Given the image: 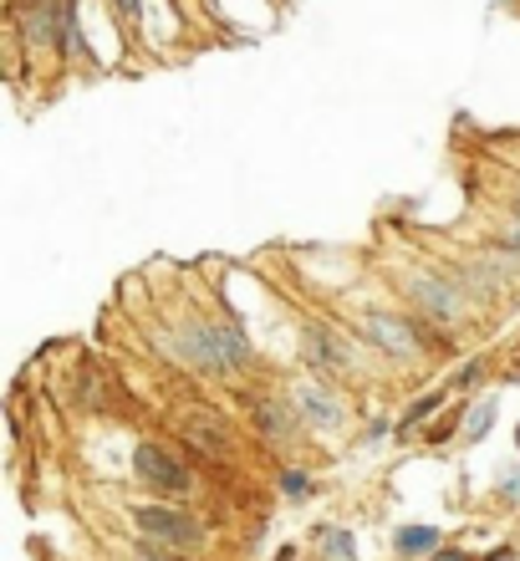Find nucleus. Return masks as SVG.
<instances>
[{"label": "nucleus", "instance_id": "f257e3e1", "mask_svg": "<svg viewBox=\"0 0 520 561\" xmlns=\"http://www.w3.org/2000/svg\"><path fill=\"white\" fill-rule=\"evenodd\" d=\"M138 526H143V536H153V541H164L174 551H189L205 541V526L194 516H184V511H169V505H143Z\"/></svg>", "mask_w": 520, "mask_h": 561}, {"label": "nucleus", "instance_id": "f03ea898", "mask_svg": "<svg viewBox=\"0 0 520 561\" xmlns=\"http://www.w3.org/2000/svg\"><path fill=\"white\" fill-rule=\"evenodd\" d=\"M134 465H138V474H143L153 490H169V495H184V490H189V470L169 455L164 444H138Z\"/></svg>", "mask_w": 520, "mask_h": 561}, {"label": "nucleus", "instance_id": "2eb2a0df", "mask_svg": "<svg viewBox=\"0 0 520 561\" xmlns=\"http://www.w3.org/2000/svg\"><path fill=\"white\" fill-rule=\"evenodd\" d=\"M510 245H520V225H516V230H510Z\"/></svg>", "mask_w": 520, "mask_h": 561}, {"label": "nucleus", "instance_id": "20e7f679", "mask_svg": "<svg viewBox=\"0 0 520 561\" xmlns=\"http://www.w3.org/2000/svg\"><path fill=\"white\" fill-rule=\"evenodd\" d=\"M414 301H418V307H424V311H434L439 322H449V317H460V296L449 291L444 280L418 276V280H414Z\"/></svg>", "mask_w": 520, "mask_h": 561}, {"label": "nucleus", "instance_id": "7ed1b4c3", "mask_svg": "<svg viewBox=\"0 0 520 561\" xmlns=\"http://www.w3.org/2000/svg\"><path fill=\"white\" fill-rule=\"evenodd\" d=\"M362 332H368L378 347H388L393 357L414 353V337L403 332V322H393V317H383V311H368V317H362Z\"/></svg>", "mask_w": 520, "mask_h": 561}, {"label": "nucleus", "instance_id": "1a4fd4ad", "mask_svg": "<svg viewBox=\"0 0 520 561\" xmlns=\"http://www.w3.org/2000/svg\"><path fill=\"white\" fill-rule=\"evenodd\" d=\"M485 424H495V403H479L475 419H470V428H464V434H470V439H479V434H485Z\"/></svg>", "mask_w": 520, "mask_h": 561}, {"label": "nucleus", "instance_id": "9b49d317", "mask_svg": "<svg viewBox=\"0 0 520 561\" xmlns=\"http://www.w3.org/2000/svg\"><path fill=\"white\" fill-rule=\"evenodd\" d=\"M281 485H286V490H291V495H297V501H301V495L312 490V480H307V474H297V470H291V474H286V480H281Z\"/></svg>", "mask_w": 520, "mask_h": 561}, {"label": "nucleus", "instance_id": "9d476101", "mask_svg": "<svg viewBox=\"0 0 520 561\" xmlns=\"http://www.w3.org/2000/svg\"><path fill=\"white\" fill-rule=\"evenodd\" d=\"M327 551H332V557H337V561H347V557H353V541H347V536H343V531H332Z\"/></svg>", "mask_w": 520, "mask_h": 561}, {"label": "nucleus", "instance_id": "423d86ee", "mask_svg": "<svg viewBox=\"0 0 520 561\" xmlns=\"http://www.w3.org/2000/svg\"><path fill=\"white\" fill-rule=\"evenodd\" d=\"M393 547H398V557H424V551L439 547V531H434V526H403V531L393 536Z\"/></svg>", "mask_w": 520, "mask_h": 561}, {"label": "nucleus", "instance_id": "0eeeda50", "mask_svg": "<svg viewBox=\"0 0 520 561\" xmlns=\"http://www.w3.org/2000/svg\"><path fill=\"white\" fill-rule=\"evenodd\" d=\"M301 409H307V414L316 419V424H343V409H337V399H327V393H322V388H301Z\"/></svg>", "mask_w": 520, "mask_h": 561}, {"label": "nucleus", "instance_id": "4468645a", "mask_svg": "<svg viewBox=\"0 0 520 561\" xmlns=\"http://www.w3.org/2000/svg\"><path fill=\"white\" fill-rule=\"evenodd\" d=\"M143 561H174V557H153V551H143Z\"/></svg>", "mask_w": 520, "mask_h": 561}, {"label": "nucleus", "instance_id": "f3484780", "mask_svg": "<svg viewBox=\"0 0 520 561\" xmlns=\"http://www.w3.org/2000/svg\"><path fill=\"white\" fill-rule=\"evenodd\" d=\"M516 444H520V428H516Z\"/></svg>", "mask_w": 520, "mask_h": 561}, {"label": "nucleus", "instance_id": "39448f33", "mask_svg": "<svg viewBox=\"0 0 520 561\" xmlns=\"http://www.w3.org/2000/svg\"><path fill=\"white\" fill-rule=\"evenodd\" d=\"M209 337H215V353H220L224 373H230V368H240V363L251 357V347H245V337H240L235 327H209Z\"/></svg>", "mask_w": 520, "mask_h": 561}, {"label": "nucleus", "instance_id": "ddd939ff", "mask_svg": "<svg viewBox=\"0 0 520 561\" xmlns=\"http://www.w3.org/2000/svg\"><path fill=\"white\" fill-rule=\"evenodd\" d=\"M439 561H470V557H464V551H449V557H439Z\"/></svg>", "mask_w": 520, "mask_h": 561}, {"label": "nucleus", "instance_id": "f8f14e48", "mask_svg": "<svg viewBox=\"0 0 520 561\" xmlns=\"http://www.w3.org/2000/svg\"><path fill=\"white\" fill-rule=\"evenodd\" d=\"M439 403V393H429V399H418L414 409H408V424H418V419H429V409Z\"/></svg>", "mask_w": 520, "mask_h": 561}, {"label": "nucleus", "instance_id": "dca6fc26", "mask_svg": "<svg viewBox=\"0 0 520 561\" xmlns=\"http://www.w3.org/2000/svg\"><path fill=\"white\" fill-rule=\"evenodd\" d=\"M516 215H520V194H516Z\"/></svg>", "mask_w": 520, "mask_h": 561}, {"label": "nucleus", "instance_id": "6e6552de", "mask_svg": "<svg viewBox=\"0 0 520 561\" xmlns=\"http://www.w3.org/2000/svg\"><path fill=\"white\" fill-rule=\"evenodd\" d=\"M184 434H189L194 444H205V449H215V455H224V434L215 424H199V419H189L184 424Z\"/></svg>", "mask_w": 520, "mask_h": 561}]
</instances>
